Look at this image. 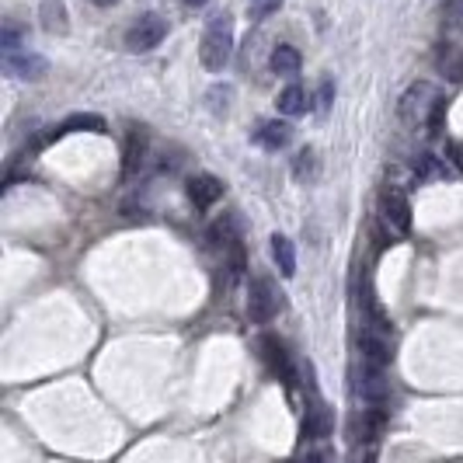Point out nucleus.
Returning a JSON list of instances; mask_svg holds the SVG:
<instances>
[{"instance_id":"393cba45","label":"nucleus","mask_w":463,"mask_h":463,"mask_svg":"<svg viewBox=\"0 0 463 463\" xmlns=\"http://www.w3.org/2000/svg\"><path fill=\"white\" fill-rule=\"evenodd\" d=\"M359 463H377V449H373V446H362Z\"/></svg>"},{"instance_id":"5701e85b","label":"nucleus","mask_w":463,"mask_h":463,"mask_svg":"<svg viewBox=\"0 0 463 463\" xmlns=\"http://www.w3.org/2000/svg\"><path fill=\"white\" fill-rule=\"evenodd\" d=\"M442 115H446V104L439 102L436 108H432V115H429V129H432V136L442 132Z\"/></svg>"},{"instance_id":"2eb2a0df","label":"nucleus","mask_w":463,"mask_h":463,"mask_svg":"<svg viewBox=\"0 0 463 463\" xmlns=\"http://www.w3.org/2000/svg\"><path fill=\"white\" fill-rule=\"evenodd\" d=\"M279 112L283 115H304L307 112V91L300 84H289L283 95H279Z\"/></svg>"},{"instance_id":"a878e982","label":"nucleus","mask_w":463,"mask_h":463,"mask_svg":"<svg viewBox=\"0 0 463 463\" xmlns=\"http://www.w3.org/2000/svg\"><path fill=\"white\" fill-rule=\"evenodd\" d=\"M449 154H453V160H457V168H463V147L453 143V147H449Z\"/></svg>"},{"instance_id":"9b49d317","label":"nucleus","mask_w":463,"mask_h":463,"mask_svg":"<svg viewBox=\"0 0 463 463\" xmlns=\"http://www.w3.org/2000/svg\"><path fill=\"white\" fill-rule=\"evenodd\" d=\"M436 70L449 80V84H460L463 80V50L460 46H453V42L436 46Z\"/></svg>"},{"instance_id":"0eeeda50","label":"nucleus","mask_w":463,"mask_h":463,"mask_svg":"<svg viewBox=\"0 0 463 463\" xmlns=\"http://www.w3.org/2000/svg\"><path fill=\"white\" fill-rule=\"evenodd\" d=\"M4 74H11V77H18V80H39V77H46V59L35 56V52L11 50L4 56Z\"/></svg>"},{"instance_id":"ddd939ff","label":"nucleus","mask_w":463,"mask_h":463,"mask_svg":"<svg viewBox=\"0 0 463 463\" xmlns=\"http://www.w3.org/2000/svg\"><path fill=\"white\" fill-rule=\"evenodd\" d=\"M289 136H293L289 126L279 123V119H276V123H265V126L258 129V143H261L265 150H283L286 143H289Z\"/></svg>"},{"instance_id":"cd10ccee","label":"nucleus","mask_w":463,"mask_h":463,"mask_svg":"<svg viewBox=\"0 0 463 463\" xmlns=\"http://www.w3.org/2000/svg\"><path fill=\"white\" fill-rule=\"evenodd\" d=\"M185 4H195V7H199V4H206V0H185Z\"/></svg>"},{"instance_id":"aec40b11","label":"nucleus","mask_w":463,"mask_h":463,"mask_svg":"<svg viewBox=\"0 0 463 463\" xmlns=\"http://www.w3.org/2000/svg\"><path fill=\"white\" fill-rule=\"evenodd\" d=\"M293 171H296V178H310L313 175V150H304V154L296 157V168Z\"/></svg>"},{"instance_id":"f03ea898","label":"nucleus","mask_w":463,"mask_h":463,"mask_svg":"<svg viewBox=\"0 0 463 463\" xmlns=\"http://www.w3.org/2000/svg\"><path fill=\"white\" fill-rule=\"evenodd\" d=\"M279 310H283V293H279V286L272 283L268 276L255 272V276H251V286H248V317H251L255 324H268Z\"/></svg>"},{"instance_id":"7ed1b4c3","label":"nucleus","mask_w":463,"mask_h":463,"mask_svg":"<svg viewBox=\"0 0 463 463\" xmlns=\"http://www.w3.org/2000/svg\"><path fill=\"white\" fill-rule=\"evenodd\" d=\"M436 91H432V84H412L408 91H404V98L397 104V115H401V123L404 126H418V123H425L429 115H432V108H436Z\"/></svg>"},{"instance_id":"39448f33","label":"nucleus","mask_w":463,"mask_h":463,"mask_svg":"<svg viewBox=\"0 0 463 463\" xmlns=\"http://www.w3.org/2000/svg\"><path fill=\"white\" fill-rule=\"evenodd\" d=\"M164 35H168L164 18H160V14H143V18L132 22V28L126 32V46L132 52H147V50H154V46H160Z\"/></svg>"},{"instance_id":"bb28decb","label":"nucleus","mask_w":463,"mask_h":463,"mask_svg":"<svg viewBox=\"0 0 463 463\" xmlns=\"http://www.w3.org/2000/svg\"><path fill=\"white\" fill-rule=\"evenodd\" d=\"M91 4H98V7H112V4H119V0H91Z\"/></svg>"},{"instance_id":"9d476101","label":"nucleus","mask_w":463,"mask_h":463,"mask_svg":"<svg viewBox=\"0 0 463 463\" xmlns=\"http://www.w3.org/2000/svg\"><path fill=\"white\" fill-rule=\"evenodd\" d=\"M359 397L369 404V408H384L386 401V380L384 369H373L362 362V377H359Z\"/></svg>"},{"instance_id":"f8f14e48","label":"nucleus","mask_w":463,"mask_h":463,"mask_svg":"<svg viewBox=\"0 0 463 463\" xmlns=\"http://www.w3.org/2000/svg\"><path fill=\"white\" fill-rule=\"evenodd\" d=\"M359 356H362V362L373 366V369H384L386 362H390V349H386V341L380 338V331H362Z\"/></svg>"},{"instance_id":"dca6fc26","label":"nucleus","mask_w":463,"mask_h":463,"mask_svg":"<svg viewBox=\"0 0 463 463\" xmlns=\"http://www.w3.org/2000/svg\"><path fill=\"white\" fill-rule=\"evenodd\" d=\"M143 150H147V136L143 132H129L126 140V157H123V175H132L136 168H140V160H143Z\"/></svg>"},{"instance_id":"412c9836","label":"nucleus","mask_w":463,"mask_h":463,"mask_svg":"<svg viewBox=\"0 0 463 463\" xmlns=\"http://www.w3.org/2000/svg\"><path fill=\"white\" fill-rule=\"evenodd\" d=\"M293 463H331V453L328 449H307V453H300Z\"/></svg>"},{"instance_id":"20e7f679","label":"nucleus","mask_w":463,"mask_h":463,"mask_svg":"<svg viewBox=\"0 0 463 463\" xmlns=\"http://www.w3.org/2000/svg\"><path fill=\"white\" fill-rule=\"evenodd\" d=\"M380 220L397 237H404V233L412 231V206H408V199H404L401 188H384V195H380Z\"/></svg>"},{"instance_id":"6ab92c4d","label":"nucleus","mask_w":463,"mask_h":463,"mask_svg":"<svg viewBox=\"0 0 463 463\" xmlns=\"http://www.w3.org/2000/svg\"><path fill=\"white\" fill-rule=\"evenodd\" d=\"M442 22L449 28H457V32H463V0H446L442 4Z\"/></svg>"},{"instance_id":"1a4fd4ad","label":"nucleus","mask_w":463,"mask_h":463,"mask_svg":"<svg viewBox=\"0 0 463 463\" xmlns=\"http://www.w3.org/2000/svg\"><path fill=\"white\" fill-rule=\"evenodd\" d=\"M220 195H223L220 178H213V175H195V178H188V199H192L195 209H209L213 203H220Z\"/></svg>"},{"instance_id":"4be33fe9","label":"nucleus","mask_w":463,"mask_h":463,"mask_svg":"<svg viewBox=\"0 0 463 463\" xmlns=\"http://www.w3.org/2000/svg\"><path fill=\"white\" fill-rule=\"evenodd\" d=\"M279 4H283V0H251V11H255V18H265V14L279 11Z\"/></svg>"},{"instance_id":"423d86ee","label":"nucleus","mask_w":463,"mask_h":463,"mask_svg":"<svg viewBox=\"0 0 463 463\" xmlns=\"http://www.w3.org/2000/svg\"><path fill=\"white\" fill-rule=\"evenodd\" d=\"M258 356L265 359V366H268L283 384L293 380V359H289V352H286V345L279 338H272V335L258 338Z\"/></svg>"},{"instance_id":"f257e3e1","label":"nucleus","mask_w":463,"mask_h":463,"mask_svg":"<svg viewBox=\"0 0 463 463\" xmlns=\"http://www.w3.org/2000/svg\"><path fill=\"white\" fill-rule=\"evenodd\" d=\"M231 52H233V32H231V18L220 14L213 18L203 35V46H199V59L206 70H223L231 63Z\"/></svg>"},{"instance_id":"a211bd4d","label":"nucleus","mask_w":463,"mask_h":463,"mask_svg":"<svg viewBox=\"0 0 463 463\" xmlns=\"http://www.w3.org/2000/svg\"><path fill=\"white\" fill-rule=\"evenodd\" d=\"M272 255H276V261H279L283 276H293V272H296V255H293V244L286 241L283 233H276V237H272Z\"/></svg>"},{"instance_id":"6e6552de","label":"nucleus","mask_w":463,"mask_h":463,"mask_svg":"<svg viewBox=\"0 0 463 463\" xmlns=\"http://www.w3.org/2000/svg\"><path fill=\"white\" fill-rule=\"evenodd\" d=\"M331 425H335V418H331V412H328V404H321L317 397H310L307 414H304V436L307 439H328L331 436Z\"/></svg>"},{"instance_id":"f3484780","label":"nucleus","mask_w":463,"mask_h":463,"mask_svg":"<svg viewBox=\"0 0 463 463\" xmlns=\"http://www.w3.org/2000/svg\"><path fill=\"white\" fill-rule=\"evenodd\" d=\"M42 25L50 28V32H67V7H63V0H42Z\"/></svg>"},{"instance_id":"4468645a","label":"nucleus","mask_w":463,"mask_h":463,"mask_svg":"<svg viewBox=\"0 0 463 463\" xmlns=\"http://www.w3.org/2000/svg\"><path fill=\"white\" fill-rule=\"evenodd\" d=\"M300 50L296 46H279V50L272 52V59H268V67L276 70V74H296L300 70Z\"/></svg>"},{"instance_id":"b1692460","label":"nucleus","mask_w":463,"mask_h":463,"mask_svg":"<svg viewBox=\"0 0 463 463\" xmlns=\"http://www.w3.org/2000/svg\"><path fill=\"white\" fill-rule=\"evenodd\" d=\"M328 104H331V80L321 84V108H328Z\"/></svg>"}]
</instances>
